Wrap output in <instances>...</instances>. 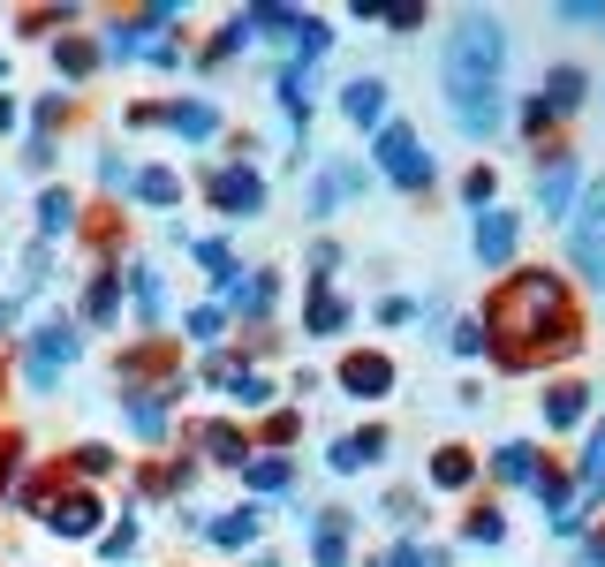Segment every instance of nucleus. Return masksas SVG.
I'll return each instance as SVG.
<instances>
[{
    "label": "nucleus",
    "mask_w": 605,
    "mask_h": 567,
    "mask_svg": "<svg viewBox=\"0 0 605 567\" xmlns=\"http://www.w3.org/2000/svg\"><path fill=\"white\" fill-rule=\"evenodd\" d=\"M500 61H507V38L492 16H454L447 46H439V76H447V99H454V121L469 137H492L500 129Z\"/></svg>",
    "instance_id": "nucleus-1"
},
{
    "label": "nucleus",
    "mask_w": 605,
    "mask_h": 567,
    "mask_svg": "<svg viewBox=\"0 0 605 567\" xmlns=\"http://www.w3.org/2000/svg\"><path fill=\"white\" fill-rule=\"evenodd\" d=\"M560 310H568V295H560L553 273H522V280H507V288L492 295V318H484V326L507 341V363H530V348L545 341V326L568 333Z\"/></svg>",
    "instance_id": "nucleus-2"
},
{
    "label": "nucleus",
    "mask_w": 605,
    "mask_h": 567,
    "mask_svg": "<svg viewBox=\"0 0 605 567\" xmlns=\"http://www.w3.org/2000/svg\"><path fill=\"white\" fill-rule=\"evenodd\" d=\"M379 167L394 174L401 189H424V182H432V152H424V144H416V129H401V121L379 137Z\"/></svg>",
    "instance_id": "nucleus-3"
},
{
    "label": "nucleus",
    "mask_w": 605,
    "mask_h": 567,
    "mask_svg": "<svg viewBox=\"0 0 605 567\" xmlns=\"http://www.w3.org/2000/svg\"><path fill=\"white\" fill-rule=\"evenodd\" d=\"M212 205H220V212H258L265 205V182L250 167H220V174H212Z\"/></svg>",
    "instance_id": "nucleus-4"
},
{
    "label": "nucleus",
    "mask_w": 605,
    "mask_h": 567,
    "mask_svg": "<svg viewBox=\"0 0 605 567\" xmlns=\"http://www.w3.org/2000/svg\"><path fill=\"white\" fill-rule=\"evenodd\" d=\"M61 363H76V326H69V318H53V326L38 333V356H31V378H38V386H53V371H61Z\"/></svg>",
    "instance_id": "nucleus-5"
},
{
    "label": "nucleus",
    "mask_w": 605,
    "mask_h": 567,
    "mask_svg": "<svg viewBox=\"0 0 605 567\" xmlns=\"http://www.w3.org/2000/svg\"><path fill=\"white\" fill-rule=\"evenodd\" d=\"M348 189H363V167H341V159H333V167L318 174V189H311V220H326V212L341 205Z\"/></svg>",
    "instance_id": "nucleus-6"
},
{
    "label": "nucleus",
    "mask_w": 605,
    "mask_h": 567,
    "mask_svg": "<svg viewBox=\"0 0 605 567\" xmlns=\"http://www.w3.org/2000/svg\"><path fill=\"white\" fill-rule=\"evenodd\" d=\"M515 235H522V227L507 220V212H484V227H477V258H484V265H507V258H515Z\"/></svg>",
    "instance_id": "nucleus-7"
},
{
    "label": "nucleus",
    "mask_w": 605,
    "mask_h": 567,
    "mask_svg": "<svg viewBox=\"0 0 605 567\" xmlns=\"http://www.w3.org/2000/svg\"><path fill=\"white\" fill-rule=\"evenodd\" d=\"M46 522H53L61 537H84L91 522H99V499H91V492H69V499H53V507H46Z\"/></svg>",
    "instance_id": "nucleus-8"
},
{
    "label": "nucleus",
    "mask_w": 605,
    "mask_h": 567,
    "mask_svg": "<svg viewBox=\"0 0 605 567\" xmlns=\"http://www.w3.org/2000/svg\"><path fill=\"white\" fill-rule=\"evenodd\" d=\"M341 114L356 121V129H371V121L386 114V84H371V76H356V84L341 91Z\"/></svg>",
    "instance_id": "nucleus-9"
},
{
    "label": "nucleus",
    "mask_w": 605,
    "mask_h": 567,
    "mask_svg": "<svg viewBox=\"0 0 605 567\" xmlns=\"http://www.w3.org/2000/svg\"><path fill=\"white\" fill-rule=\"evenodd\" d=\"M575 250H605V182L583 189V205H575Z\"/></svg>",
    "instance_id": "nucleus-10"
},
{
    "label": "nucleus",
    "mask_w": 605,
    "mask_h": 567,
    "mask_svg": "<svg viewBox=\"0 0 605 567\" xmlns=\"http://www.w3.org/2000/svg\"><path fill=\"white\" fill-rule=\"evenodd\" d=\"M167 129H174V137H190V144H205L212 129H220V106H205V99H190V106H167Z\"/></svg>",
    "instance_id": "nucleus-11"
},
{
    "label": "nucleus",
    "mask_w": 605,
    "mask_h": 567,
    "mask_svg": "<svg viewBox=\"0 0 605 567\" xmlns=\"http://www.w3.org/2000/svg\"><path fill=\"white\" fill-rule=\"evenodd\" d=\"M537 205H545V220L575 205V167H568V159H553V167L537 174Z\"/></svg>",
    "instance_id": "nucleus-12"
},
{
    "label": "nucleus",
    "mask_w": 605,
    "mask_h": 567,
    "mask_svg": "<svg viewBox=\"0 0 605 567\" xmlns=\"http://www.w3.org/2000/svg\"><path fill=\"white\" fill-rule=\"evenodd\" d=\"M341 386H348V394H386L394 371H386V356H348L341 363Z\"/></svg>",
    "instance_id": "nucleus-13"
},
{
    "label": "nucleus",
    "mask_w": 605,
    "mask_h": 567,
    "mask_svg": "<svg viewBox=\"0 0 605 567\" xmlns=\"http://www.w3.org/2000/svg\"><path fill=\"white\" fill-rule=\"evenodd\" d=\"M129 197H144V205H174V197H182V174L144 167V174H129Z\"/></svg>",
    "instance_id": "nucleus-14"
},
{
    "label": "nucleus",
    "mask_w": 605,
    "mask_h": 567,
    "mask_svg": "<svg viewBox=\"0 0 605 567\" xmlns=\"http://www.w3.org/2000/svg\"><path fill=\"white\" fill-rule=\"evenodd\" d=\"M583 409H590V394H583V386H553V394H545V424H560V431H568V424H583Z\"/></svg>",
    "instance_id": "nucleus-15"
},
{
    "label": "nucleus",
    "mask_w": 605,
    "mask_h": 567,
    "mask_svg": "<svg viewBox=\"0 0 605 567\" xmlns=\"http://www.w3.org/2000/svg\"><path fill=\"white\" fill-rule=\"evenodd\" d=\"M537 99L553 106V114H575V99H583V76H575V69H553V76H545V91H537Z\"/></svg>",
    "instance_id": "nucleus-16"
},
{
    "label": "nucleus",
    "mask_w": 605,
    "mask_h": 567,
    "mask_svg": "<svg viewBox=\"0 0 605 567\" xmlns=\"http://www.w3.org/2000/svg\"><path fill=\"white\" fill-rule=\"evenodd\" d=\"M129 424H137V439H167V401L137 394V401H129Z\"/></svg>",
    "instance_id": "nucleus-17"
},
{
    "label": "nucleus",
    "mask_w": 605,
    "mask_h": 567,
    "mask_svg": "<svg viewBox=\"0 0 605 567\" xmlns=\"http://www.w3.org/2000/svg\"><path fill=\"white\" fill-rule=\"evenodd\" d=\"M250 537H258V515H250V507H235V515H220V522H212V545H227V552H235V545H250Z\"/></svg>",
    "instance_id": "nucleus-18"
},
{
    "label": "nucleus",
    "mask_w": 605,
    "mask_h": 567,
    "mask_svg": "<svg viewBox=\"0 0 605 567\" xmlns=\"http://www.w3.org/2000/svg\"><path fill=\"white\" fill-rule=\"evenodd\" d=\"M227 303H235V310H265V303H273V273H258V280L227 273Z\"/></svg>",
    "instance_id": "nucleus-19"
},
{
    "label": "nucleus",
    "mask_w": 605,
    "mask_h": 567,
    "mask_svg": "<svg viewBox=\"0 0 605 567\" xmlns=\"http://www.w3.org/2000/svg\"><path fill=\"white\" fill-rule=\"evenodd\" d=\"M432 477H439V484H447V492H462V484H469V477H477V462H469V454H462V447H439V462H432Z\"/></svg>",
    "instance_id": "nucleus-20"
},
{
    "label": "nucleus",
    "mask_w": 605,
    "mask_h": 567,
    "mask_svg": "<svg viewBox=\"0 0 605 567\" xmlns=\"http://www.w3.org/2000/svg\"><path fill=\"white\" fill-rule=\"evenodd\" d=\"M341 530H348L341 515L318 522V545H311V552H318V567H341V560H348V537H341Z\"/></svg>",
    "instance_id": "nucleus-21"
},
{
    "label": "nucleus",
    "mask_w": 605,
    "mask_h": 567,
    "mask_svg": "<svg viewBox=\"0 0 605 567\" xmlns=\"http://www.w3.org/2000/svg\"><path fill=\"white\" fill-rule=\"evenodd\" d=\"M348 326V303L341 295H311V333H341Z\"/></svg>",
    "instance_id": "nucleus-22"
},
{
    "label": "nucleus",
    "mask_w": 605,
    "mask_h": 567,
    "mask_svg": "<svg viewBox=\"0 0 605 567\" xmlns=\"http://www.w3.org/2000/svg\"><path fill=\"white\" fill-rule=\"evenodd\" d=\"M242 477L258 484V492H280V484H288V462H280V454H265V462H242Z\"/></svg>",
    "instance_id": "nucleus-23"
},
{
    "label": "nucleus",
    "mask_w": 605,
    "mask_h": 567,
    "mask_svg": "<svg viewBox=\"0 0 605 567\" xmlns=\"http://www.w3.org/2000/svg\"><path fill=\"white\" fill-rule=\"evenodd\" d=\"M492 469H500L507 484H530V469H537V454H530V447H500V462H492Z\"/></svg>",
    "instance_id": "nucleus-24"
},
{
    "label": "nucleus",
    "mask_w": 605,
    "mask_h": 567,
    "mask_svg": "<svg viewBox=\"0 0 605 567\" xmlns=\"http://www.w3.org/2000/svg\"><path fill=\"white\" fill-rule=\"evenodd\" d=\"M38 220H46V235H69L76 205H69V197H61V189H46V205H38Z\"/></svg>",
    "instance_id": "nucleus-25"
},
{
    "label": "nucleus",
    "mask_w": 605,
    "mask_h": 567,
    "mask_svg": "<svg viewBox=\"0 0 605 567\" xmlns=\"http://www.w3.org/2000/svg\"><path fill=\"white\" fill-rule=\"evenodd\" d=\"M295 46H303V61H318V53H326V23H318V16H295Z\"/></svg>",
    "instance_id": "nucleus-26"
},
{
    "label": "nucleus",
    "mask_w": 605,
    "mask_h": 567,
    "mask_svg": "<svg viewBox=\"0 0 605 567\" xmlns=\"http://www.w3.org/2000/svg\"><path fill=\"white\" fill-rule=\"evenodd\" d=\"M205 447L220 454L227 469H242V431H227V424H212V431H205Z\"/></svg>",
    "instance_id": "nucleus-27"
},
{
    "label": "nucleus",
    "mask_w": 605,
    "mask_h": 567,
    "mask_svg": "<svg viewBox=\"0 0 605 567\" xmlns=\"http://www.w3.org/2000/svg\"><path fill=\"white\" fill-rule=\"evenodd\" d=\"M583 477H590V492H605V431H590V447H583Z\"/></svg>",
    "instance_id": "nucleus-28"
},
{
    "label": "nucleus",
    "mask_w": 605,
    "mask_h": 567,
    "mask_svg": "<svg viewBox=\"0 0 605 567\" xmlns=\"http://www.w3.org/2000/svg\"><path fill=\"white\" fill-rule=\"evenodd\" d=\"M53 61H61V76H91V61H99V53H91V46H76V38H69V46L53 53Z\"/></svg>",
    "instance_id": "nucleus-29"
},
{
    "label": "nucleus",
    "mask_w": 605,
    "mask_h": 567,
    "mask_svg": "<svg viewBox=\"0 0 605 567\" xmlns=\"http://www.w3.org/2000/svg\"><path fill=\"white\" fill-rule=\"evenodd\" d=\"M227 386H235V401H250V409H258V401H265V394H273V386H265V378H258V371H235V378H227Z\"/></svg>",
    "instance_id": "nucleus-30"
},
{
    "label": "nucleus",
    "mask_w": 605,
    "mask_h": 567,
    "mask_svg": "<svg viewBox=\"0 0 605 567\" xmlns=\"http://www.w3.org/2000/svg\"><path fill=\"white\" fill-rule=\"evenodd\" d=\"M500 530H507V522L492 515V507H477V515H469V537H477V545H500Z\"/></svg>",
    "instance_id": "nucleus-31"
},
{
    "label": "nucleus",
    "mask_w": 605,
    "mask_h": 567,
    "mask_svg": "<svg viewBox=\"0 0 605 567\" xmlns=\"http://www.w3.org/2000/svg\"><path fill=\"white\" fill-rule=\"evenodd\" d=\"M137 310H144V318H159V273H144V265H137Z\"/></svg>",
    "instance_id": "nucleus-32"
},
{
    "label": "nucleus",
    "mask_w": 605,
    "mask_h": 567,
    "mask_svg": "<svg viewBox=\"0 0 605 567\" xmlns=\"http://www.w3.org/2000/svg\"><path fill=\"white\" fill-rule=\"evenodd\" d=\"M394 567H447L439 552H424V545H394Z\"/></svg>",
    "instance_id": "nucleus-33"
},
{
    "label": "nucleus",
    "mask_w": 605,
    "mask_h": 567,
    "mask_svg": "<svg viewBox=\"0 0 605 567\" xmlns=\"http://www.w3.org/2000/svg\"><path fill=\"white\" fill-rule=\"evenodd\" d=\"M91 318H99V326L114 318V280H91Z\"/></svg>",
    "instance_id": "nucleus-34"
},
{
    "label": "nucleus",
    "mask_w": 605,
    "mask_h": 567,
    "mask_svg": "<svg viewBox=\"0 0 605 567\" xmlns=\"http://www.w3.org/2000/svg\"><path fill=\"white\" fill-rule=\"evenodd\" d=\"M537 499H545L553 515H568V477H545V484H537Z\"/></svg>",
    "instance_id": "nucleus-35"
},
{
    "label": "nucleus",
    "mask_w": 605,
    "mask_h": 567,
    "mask_svg": "<svg viewBox=\"0 0 605 567\" xmlns=\"http://www.w3.org/2000/svg\"><path fill=\"white\" fill-rule=\"evenodd\" d=\"M575 265H583V273H590V280L605 288V250H575Z\"/></svg>",
    "instance_id": "nucleus-36"
},
{
    "label": "nucleus",
    "mask_w": 605,
    "mask_h": 567,
    "mask_svg": "<svg viewBox=\"0 0 605 567\" xmlns=\"http://www.w3.org/2000/svg\"><path fill=\"white\" fill-rule=\"evenodd\" d=\"M0 129H16V99H0Z\"/></svg>",
    "instance_id": "nucleus-37"
},
{
    "label": "nucleus",
    "mask_w": 605,
    "mask_h": 567,
    "mask_svg": "<svg viewBox=\"0 0 605 567\" xmlns=\"http://www.w3.org/2000/svg\"><path fill=\"white\" fill-rule=\"evenodd\" d=\"M590 567H605V537H598V545H590Z\"/></svg>",
    "instance_id": "nucleus-38"
},
{
    "label": "nucleus",
    "mask_w": 605,
    "mask_h": 567,
    "mask_svg": "<svg viewBox=\"0 0 605 567\" xmlns=\"http://www.w3.org/2000/svg\"><path fill=\"white\" fill-rule=\"evenodd\" d=\"M8 318H16V310H8V303H0V326H8Z\"/></svg>",
    "instance_id": "nucleus-39"
},
{
    "label": "nucleus",
    "mask_w": 605,
    "mask_h": 567,
    "mask_svg": "<svg viewBox=\"0 0 605 567\" xmlns=\"http://www.w3.org/2000/svg\"><path fill=\"white\" fill-rule=\"evenodd\" d=\"M0 477H8V454H0Z\"/></svg>",
    "instance_id": "nucleus-40"
}]
</instances>
